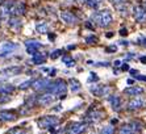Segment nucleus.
Listing matches in <instances>:
<instances>
[{
  "label": "nucleus",
  "instance_id": "nucleus-1",
  "mask_svg": "<svg viewBox=\"0 0 146 134\" xmlns=\"http://www.w3.org/2000/svg\"><path fill=\"white\" fill-rule=\"evenodd\" d=\"M92 23H95L98 27L100 28H107L112 24L113 19L112 15L109 11H99V12H95V13L91 16Z\"/></svg>",
  "mask_w": 146,
  "mask_h": 134
},
{
  "label": "nucleus",
  "instance_id": "nucleus-2",
  "mask_svg": "<svg viewBox=\"0 0 146 134\" xmlns=\"http://www.w3.org/2000/svg\"><path fill=\"white\" fill-rule=\"evenodd\" d=\"M66 91H67V83L65 80H62V79H58L55 82H51L48 92H51L53 95H58L61 97H65Z\"/></svg>",
  "mask_w": 146,
  "mask_h": 134
},
{
  "label": "nucleus",
  "instance_id": "nucleus-3",
  "mask_svg": "<svg viewBox=\"0 0 146 134\" xmlns=\"http://www.w3.org/2000/svg\"><path fill=\"white\" fill-rule=\"evenodd\" d=\"M59 122V118L55 116H44L38 120V126L41 129H50Z\"/></svg>",
  "mask_w": 146,
  "mask_h": 134
},
{
  "label": "nucleus",
  "instance_id": "nucleus-4",
  "mask_svg": "<svg viewBox=\"0 0 146 134\" xmlns=\"http://www.w3.org/2000/svg\"><path fill=\"white\" fill-rule=\"evenodd\" d=\"M86 130L84 122H71L66 127V134H82Z\"/></svg>",
  "mask_w": 146,
  "mask_h": 134
},
{
  "label": "nucleus",
  "instance_id": "nucleus-5",
  "mask_svg": "<svg viewBox=\"0 0 146 134\" xmlns=\"http://www.w3.org/2000/svg\"><path fill=\"white\" fill-rule=\"evenodd\" d=\"M51 82L49 79H37V80H33L32 83V88L34 91H48L50 87Z\"/></svg>",
  "mask_w": 146,
  "mask_h": 134
},
{
  "label": "nucleus",
  "instance_id": "nucleus-6",
  "mask_svg": "<svg viewBox=\"0 0 146 134\" xmlns=\"http://www.w3.org/2000/svg\"><path fill=\"white\" fill-rule=\"evenodd\" d=\"M145 105H146V101L137 96L136 99H132V100L128 103V109H129V111H138V109H142Z\"/></svg>",
  "mask_w": 146,
  "mask_h": 134
},
{
  "label": "nucleus",
  "instance_id": "nucleus-7",
  "mask_svg": "<svg viewBox=\"0 0 146 134\" xmlns=\"http://www.w3.org/2000/svg\"><path fill=\"white\" fill-rule=\"evenodd\" d=\"M61 20L63 21V23H66L67 25H75L76 21H78V19H76V16H75L72 12H70V11H62Z\"/></svg>",
  "mask_w": 146,
  "mask_h": 134
},
{
  "label": "nucleus",
  "instance_id": "nucleus-8",
  "mask_svg": "<svg viewBox=\"0 0 146 134\" xmlns=\"http://www.w3.org/2000/svg\"><path fill=\"white\" fill-rule=\"evenodd\" d=\"M133 16L137 23H146V9L141 5H137L133 9Z\"/></svg>",
  "mask_w": 146,
  "mask_h": 134
},
{
  "label": "nucleus",
  "instance_id": "nucleus-9",
  "mask_svg": "<svg viewBox=\"0 0 146 134\" xmlns=\"http://www.w3.org/2000/svg\"><path fill=\"white\" fill-rule=\"evenodd\" d=\"M54 95L51 94V92H46V94H42L40 95V96L37 97V103L40 105H44V107H46V105H50L53 101H54Z\"/></svg>",
  "mask_w": 146,
  "mask_h": 134
},
{
  "label": "nucleus",
  "instance_id": "nucleus-10",
  "mask_svg": "<svg viewBox=\"0 0 146 134\" xmlns=\"http://www.w3.org/2000/svg\"><path fill=\"white\" fill-rule=\"evenodd\" d=\"M109 90H111V88H109L108 86H99V84H95V86H92V87L90 88V91H91L95 96H104V95H108Z\"/></svg>",
  "mask_w": 146,
  "mask_h": 134
},
{
  "label": "nucleus",
  "instance_id": "nucleus-11",
  "mask_svg": "<svg viewBox=\"0 0 146 134\" xmlns=\"http://www.w3.org/2000/svg\"><path fill=\"white\" fill-rule=\"evenodd\" d=\"M25 46H27V51L31 55H34L36 53H38V49L40 47H42V45H41V42H38V41H27L25 42Z\"/></svg>",
  "mask_w": 146,
  "mask_h": 134
},
{
  "label": "nucleus",
  "instance_id": "nucleus-12",
  "mask_svg": "<svg viewBox=\"0 0 146 134\" xmlns=\"http://www.w3.org/2000/svg\"><path fill=\"white\" fill-rule=\"evenodd\" d=\"M103 117V112L102 111H98V109H94V111H90L86 116V121L88 122H96V121L102 120Z\"/></svg>",
  "mask_w": 146,
  "mask_h": 134
},
{
  "label": "nucleus",
  "instance_id": "nucleus-13",
  "mask_svg": "<svg viewBox=\"0 0 146 134\" xmlns=\"http://www.w3.org/2000/svg\"><path fill=\"white\" fill-rule=\"evenodd\" d=\"M17 116L15 112L11 111H1L0 112V121H4V122H12V121H16Z\"/></svg>",
  "mask_w": 146,
  "mask_h": 134
},
{
  "label": "nucleus",
  "instance_id": "nucleus-14",
  "mask_svg": "<svg viewBox=\"0 0 146 134\" xmlns=\"http://www.w3.org/2000/svg\"><path fill=\"white\" fill-rule=\"evenodd\" d=\"M142 94H143L142 87H129V88H125V90H124V95H126V96L137 97Z\"/></svg>",
  "mask_w": 146,
  "mask_h": 134
},
{
  "label": "nucleus",
  "instance_id": "nucleus-15",
  "mask_svg": "<svg viewBox=\"0 0 146 134\" xmlns=\"http://www.w3.org/2000/svg\"><path fill=\"white\" fill-rule=\"evenodd\" d=\"M11 8H12V3H9V1L0 8V19L1 20H8L9 19V15H12L11 13Z\"/></svg>",
  "mask_w": 146,
  "mask_h": 134
},
{
  "label": "nucleus",
  "instance_id": "nucleus-16",
  "mask_svg": "<svg viewBox=\"0 0 146 134\" xmlns=\"http://www.w3.org/2000/svg\"><path fill=\"white\" fill-rule=\"evenodd\" d=\"M11 13L13 16H20V15L25 13V4L24 3H16L12 4V8H11Z\"/></svg>",
  "mask_w": 146,
  "mask_h": 134
},
{
  "label": "nucleus",
  "instance_id": "nucleus-17",
  "mask_svg": "<svg viewBox=\"0 0 146 134\" xmlns=\"http://www.w3.org/2000/svg\"><path fill=\"white\" fill-rule=\"evenodd\" d=\"M17 45L13 44V42H7V44H4L3 46H1V51L3 53L0 54V57H3V55H8V54H11L13 50H16L17 49Z\"/></svg>",
  "mask_w": 146,
  "mask_h": 134
},
{
  "label": "nucleus",
  "instance_id": "nucleus-18",
  "mask_svg": "<svg viewBox=\"0 0 146 134\" xmlns=\"http://www.w3.org/2000/svg\"><path fill=\"white\" fill-rule=\"evenodd\" d=\"M109 103H111V105H112V109L116 112L121 111V100H120L119 96H116V95H113V96L109 97Z\"/></svg>",
  "mask_w": 146,
  "mask_h": 134
},
{
  "label": "nucleus",
  "instance_id": "nucleus-19",
  "mask_svg": "<svg viewBox=\"0 0 146 134\" xmlns=\"http://www.w3.org/2000/svg\"><path fill=\"white\" fill-rule=\"evenodd\" d=\"M21 72V67H8L1 71V74L4 75H19Z\"/></svg>",
  "mask_w": 146,
  "mask_h": 134
},
{
  "label": "nucleus",
  "instance_id": "nucleus-20",
  "mask_svg": "<svg viewBox=\"0 0 146 134\" xmlns=\"http://www.w3.org/2000/svg\"><path fill=\"white\" fill-rule=\"evenodd\" d=\"M112 3H113V5H115L117 9L121 12V13H124L125 11L124 9H126V0H112ZM126 13V12H125Z\"/></svg>",
  "mask_w": 146,
  "mask_h": 134
},
{
  "label": "nucleus",
  "instance_id": "nucleus-21",
  "mask_svg": "<svg viewBox=\"0 0 146 134\" xmlns=\"http://www.w3.org/2000/svg\"><path fill=\"white\" fill-rule=\"evenodd\" d=\"M130 126H132L133 131H134V134H136V133H139V131H142V129H143V122H141V121H138V120H134V121H132V122H130Z\"/></svg>",
  "mask_w": 146,
  "mask_h": 134
},
{
  "label": "nucleus",
  "instance_id": "nucleus-22",
  "mask_svg": "<svg viewBox=\"0 0 146 134\" xmlns=\"http://www.w3.org/2000/svg\"><path fill=\"white\" fill-rule=\"evenodd\" d=\"M13 91H15V87L12 84H1V86H0V94L9 95V94H12Z\"/></svg>",
  "mask_w": 146,
  "mask_h": 134
},
{
  "label": "nucleus",
  "instance_id": "nucleus-23",
  "mask_svg": "<svg viewBox=\"0 0 146 134\" xmlns=\"http://www.w3.org/2000/svg\"><path fill=\"white\" fill-rule=\"evenodd\" d=\"M68 84H70V90H71L72 92H78V91L82 88L79 80H76V79H70V80H68Z\"/></svg>",
  "mask_w": 146,
  "mask_h": 134
},
{
  "label": "nucleus",
  "instance_id": "nucleus-24",
  "mask_svg": "<svg viewBox=\"0 0 146 134\" xmlns=\"http://www.w3.org/2000/svg\"><path fill=\"white\" fill-rule=\"evenodd\" d=\"M119 134H134V131H133L130 124H124L122 126H120Z\"/></svg>",
  "mask_w": 146,
  "mask_h": 134
},
{
  "label": "nucleus",
  "instance_id": "nucleus-25",
  "mask_svg": "<svg viewBox=\"0 0 146 134\" xmlns=\"http://www.w3.org/2000/svg\"><path fill=\"white\" fill-rule=\"evenodd\" d=\"M36 30H37L38 33H41V34L48 33V32H49L48 24H46V23H38L37 25H36Z\"/></svg>",
  "mask_w": 146,
  "mask_h": 134
},
{
  "label": "nucleus",
  "instance_id": "nucleus-26",
  "mask_svg": "<svg viewBox=\"0 0 146 134\" xmlns=\"http://www.w3.org/2000/svg\"><path fill=\"white\" fill-rule=\"evenodd\" d=\"M45 55H42V54H40V53H36L33 55V58H32V62H33L34 64H42L45 62Z\"/></svg>",
  "mask_w": 146,
  "mask_h": 134
},
{
  "label": "nucleus",
  "instance_id": "nucleus-27",
  "mask_svg": "<svg viewBox=\"0 0 146 134\" xmlns=\"http://www.w3.org/2000/svg\"><path fill=\"white\" fill-rule=\"evenodd\" d=\"M62 62H63L67 67H74L75 66V60L72 59L70 55H63V57H62Z\"/></svg>",
  "mask_w": 146,
  "mask_h": 134
},
{
  "label": "nucleus",
  "instance_id": "nucleus-28",
  "mask_svg": "<svg viewBox=\"0 0 146 134\" xmlns=\"http://www.w3.org/2000/svg\"><path fill=\"white\" fill-rule=\"evenodd\" d=\"M8 24H9V27L12 28V29H19V28L21 27V21L19 20V19H11V20L8 21Z\"/></svg>",
  "mask_w": 146,
  "mask_h": 134
},
{
  "label": "nucleus",
  "instance_id": "nucleus-29",
  "mask_svg": "<svg viewBox=\"0 0 146 134\" xmlns=\"http://www.w3.org/2000/svg\"><path fill=\"white\" fill-rule=\"evenodd\" d=\"M84 3L87 4L90 8H92V9H98V7H99L98 0H84Z\"/></svg>",
  "mask_w": 146,
  "mask_h": 134
},
{
  "label": "nucleus",
  "instance_id": "nucleus-30",
  "mask_svg": "<svg viewBox=\"0 0 146 134\" xmlns=\"http://www.w3.org/2000/svg\"><path fill=\"white\" fill-rule=\"evenodd\" d=\"M100 134H115V130H113V127L111 125H108V126H104L100 130Z\"/></svg>",
  "mask_w": 146,
  "mask_h": 134
},
{
  "label": "nucleus",
  "instance_id": "nucleus-31",
  "mask_svg": "<svg viewBox=\"0 0 146 134\" xmlns=\"http://www.w3.org/2000/svg\"><path fill=\"white\" fill-rule=\"evenodd\" d=\"M8 134H25V130L21 129V127H13L8 131Z\"/></svg>",
  "mask_w": 146,
  "mask_h": 134
},
{
  "label": "nucleus",
  "instance_id": "nucleus-32",
  "mask_svg": "<svg viewBox=\"0 0 146 134\" xmlns=\"http://www.w3.org/2000/svg\"><path fill=\"white\" fill-rule=\"evenodd\" d=\"M32 83H33V80H27V82H24V83H21L20 90H27V88L32 87Z\"/></svg>",
  "mask_w": 146,
  "mask_h": 134
},
{
  "label": "nucleus",
  "instance_id": "nucleus-33",
  "mask_svg": "<svg viewBox=\"0 0 146 134\" xmlns=\"http://www.w3.org/2000/svg\"><path fill=\"white\" fill-rule=\"evenodd\" d=\"M62 55V50H55V51H53V53L50 54V58L51 59H57L58 57H61Z\"/></svg>",
  "mask_w": 146,
  "mask_h": 134
},
{
  "label": "nucleus",
  "instance_id": "nucleus-34",
  "mask_svg": "<svg viewBox=\"0 0 146 134\" xmlns=\"http://www.w3.org/2000/svg\"><path fill=\"white\" fill-rule=\"evenodd\" d=\"M86 41H87L88 44H96V42H98V37H95V36H90V37L86 38Z\"/></svg>",
  "mask_w": 146,
  "mask_h": 134
},
{
  "label": "nucleus",
  "instance_id": "nucleus-35",
  "mask_svg": "<svg viewBox=\"0 0 146 134\" xmlns=\"http://www.w3.org/2000/svg\"><path fill=\"white\" fill-rule=\"evenodd\" d=\"M138 44L141 45V46H143V47H146V37H141L138 40Z\"/></svg>",
  "mask_w": 146,
  "mask_h": 134
},
{
  "label": "nucleus",
  "instance_id": "nucleus-36",
  "mask_svg": "<svg viewBox=\"0 0 146 134\" xmlns=\"http://www.w3.org/2000/svg\"><path fill=\"white\" fill-rule=\"evenodd\" d=\"M90 80H95V82H98V80H99V78L95 75V72H91V76H90Z\"/></svg>",
  "mask_w": 146,
  "mask_h": 134
},
{
  "label": "nucleus",
  "instance_id": "nucleus-37",
  "mask_svg": "<svg viewBox=\"0 0 146 134\" xmlns=\"http://www.w3.org/2000/svg\"><path fill=\"white\" fill-rule=\"evenodd\" d=\"M136 79L142 80V82H146V76H142V75H136Z\"/></svg>",
  "mask_w": 146,
  "mask_h": 134
},
{
  "label": "nucleus",
  "instance_id": "nucleus-38",
  "mask_svg": "<svg viewBox=\"0 0 146 134\" xmlns=\"http://www.w3.org/2000/svg\"><path fill=\"white\" fill-rule=\"evenodd\" d=\"M129 72L133 75V76H136V75H138V71H137V70H133V68H129Z\"/></svg>",
  "mask_w": 146,
  "mask_h": 134
},
{
  "label": "nucleus",
  "instance_id": "nucleus-39",
  "mask_svg": "<svg viewBox=\"0 0 146 134\" xmlns=\"http://www.w3.org/2000/svg\"><path fill=\"white\" fill-rule=\"evenodd\" d=\"M116 49H117L116 46H109V47H107V51H108V53H111V51H116Z\"/></svg>",
  "mask_w": 146,
  "mask_h": 134
},
{
  "label": "nucleus",
  "instance_id": "nucleus-40",
  "mask_svg": "<svg viewBox=\"0 0 146 134\" xmlns=\"http://www.w3.org/2000/svg\"><path fill=\"white\" fill-rule=\"evenodd\" d=\"M129 68H130V67H129V64H128V63L122 64V70H124V71H129Z\"/></svg>",
  "mask_w": 146,
  "mask_h": 134
},
{
  "label": "nucleus",
  "instance_id": "nucleus-41",
  "mask_svg": "<svg viewBox=\"0 0 146 134\" xmlns=\"http://www.w3.org/2000/svg\"><path fill=\"white\" fill-rule=\"evenodd\" d=\"M139 62H141V63H143V64H146V55H143V57L139 58Z\"/></svg>",
  "mask_w": 146,
  "mask_h": 134
},
{
  "label": "nucleus",
  "instance_id": "nucleus-42",
  "mask_svg": "<svg viewBox=\"0 0 146 134\" xmlns=\"http://www.w3.org/2000/svg\"><path fill=\"white\" fill-rule=\"evenodd\" d=\"M126 33H128V30H126V29H121V30H120V34H121V36H126Z\"/></svg>",
  "mask_w": 146,
  "mask_h": 134
},
{
  "label": "nucleus",
  "instance_id": "nucleus-43",
  "mask_svg": "<svg viewBox=\"0 0 146 134\" xmlns=\"http://www.w3.org/2000/svg\"><path fill=\"white\" fill-rule=\"evenodd\" d=\"M120 64H121V62H120V60H116V62H115V66H120Z\"/></svg>",
  "mask_w": 146,
  "mask_h": 134
},
{
  "label": "nucleus",
  "instance_id": "nucleus-44",
  "mask_svg": "<svg viewBox=\"0 0 146 134\" xmlns=\"http://www.w3.org/2000/svg\"><path fill=\"white\" fill-rule=\"evenodd\" d=\"M143 8L146 9V0H143Z\"/></svg>",
  "mask_w": 146,
  "mask_h": 134
}]
</instances>
